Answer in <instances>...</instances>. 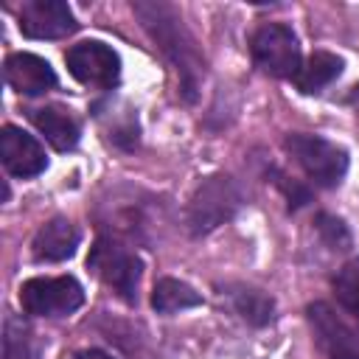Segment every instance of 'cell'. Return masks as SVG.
Listing matches in <instances>:
<instances>
[{
	"label": "cell",
	"instance_id": "19",
	"mask_svg": "<svg viewBox=\"0 0 359 359\" xmlns=\"http://www.w3.org/2000/svg\"><path fill=\"white\" fill-rule=\"evenodd\" d=\"M334 294L339 300V306L353 314V320H359V258H351L348 264H342L331 280Z\"/></svg>",
	"mask_w": 359,
	"mask_h": 359
},
{
	"label": "cell",
	"instance_id": "1",
	"mask_svg": "<svg viewBox=\"0 0 359 359\" xmlns=\"http://www.w3.org/2000/svg\"><path fill=\"white\" fill-rule=\"evenodd\" d=\"M135 17L140 20L143 31L151 36V42L160 48V53L165 56V62L174 67L177 73V84H180V98L191 107L199 98L208 65L205 56L194 39V34L188 31L182 14L177 11V6L165 3V0H135L132 3Z\"/></svg>",
	"mask_w": 359,
	"mask_h": 359
},
{
	"label": "cell",
	"instance_id": "10",
	"mask_svg": "<svg viewBox=\"0 0 359 359\" xmlns=\"http://www.w3.org/2000/svg\"><path fill=\"white\" fill-rule=\"evenodd\" d=\"M0 160L3 168L17 180H34L48 168V154L42 143L14 123H6L0 129Z\"/></svg>",
	"mask_w": 359,
	"mask_h": 359
},
{
	"label": "cell",
	"instance_id": "17",
	"mask_svg": "<svg viewBox=\"0 0 359 359\" xmlns=\"http://www.w3.org/2000/svg\"><path fill=\"white\" fill-rule=\"evenodd\" d=\"M196 306H202V294L180 278L165 275L151 289V309L163 317H171V314H180V311H188Z\"/></svg>",
	"mask_w": 359,
	"mask_h": 359
},
{
	"label": "cell",
	"instance_id": "2",
	"mask_svg": "<svg viewBox=\"0 0 359 359\" xmlns=\"http://www.w3.org/2000/svg\"><path fill=\"white\" fill-rule=\"evenodd\" d=\"M244 205H247V191L233 174L224 171L208 174L205 180L196 182V188L188 196L185 227L194 238H202L216 227L227 224Z\"/></svg>",
	"mask_w": 359,
	"mask_h": 359
},
{
	"label": "cell",
	"instance_id": "5",
	"mask_svg": "<svg viewBox=\"0 0 359 359\" xmlns=\"http://www.w3.org/2000/svg\"><path fill=\"white\" fill-rule=\"evenodd\" d=\"M252 65L272 79H294L303 67L297 34L286 22H264L250 34Z\"/></svg>",
	"mask_w": 359,
	"mask_h": 359
},
{
	"label": "cell",
	"instance_id": "14",
	"mask_svg": "<svg viewBox=\"0 0 359 359\" xmlns=\"http://www.w3.org/2000/svg\"><path fill=\"white\" fill-rule=\"evenodd\" d=\"M28 118L56 151H73L81 140V121L73 115L70 107H62V104L31 107Z\"/></svg>",
	"mask_w": 359,
	"mask_h": 359
},
{
	"label": "cell",
	"instance_id": "3",
	"mask_svg": "<svg viewBox=\"0 0 359 359\" xmlns=\"http://www.w3.org/2000/svg\"><path fill=\"white\" fill-rule=\"evenodd\" d=\"M87 269L107 286L112 289L126 306L137 303V289H140V275H143V261L140 255L115 236L101 233L90 252H87Z\"/></svg>",
	"mask_w": 359,
	"mask_h": 359
},
{
	"label": "cell",
	"instance_id": "15",
	"mask_svg": "<svg viewBox=\"0 0 359 359\" xmlns=\"http://www.w3.org/2000/svg\"><path fill=\"white\" fill-rule=\"evenodd\" d=\"M219 294L227 300L230 311H233L241 323H247V325H252V328H266V325L275 323L278 306H275V297L266 294L264 289L250 286V283H236V280H230V283L222 286Z\"/></svg>",
	"mask_w": 359,
	"mask_h": 359
},
{
	"label": "cell",
	"instance_id": "9",
	"mask_svg": "<svg viewBox=\"0 0 359 359\" xmlns=\"http://www.w3.org/2000/svg\"><path fill=\"white\" fill-rule=\"evenodd\" d=\"M306 320L311 325L314 342L325 359H359V342L342 317L323 300L306 306Z\"/></svg>",
	"mask_w": 359,
	"mask_h": 359
},
{
	"label": "cell",
	"instance_id": "21",
	"mask_svg": "<svg viewBox=\"0 0 359 359\" xmlns=\"http://www.w3.org/2000/svg\"><path fill=\"white\" fill-rule=\"evenodd\" d=\"M314 230H317L320 241H323L328 250H334V252H342V250L351 247V230H348V224H345L339 216H334V213L320 210V213L314 216Z\"/></svg>",
	"mask_w": 359,
	"mask_h": 359
},
{
	"label": "cell",
	"instance_id": "4",
	"mask_svg": "<svg viewBox=\"0 0 359 359\" xmlns=\"http://www.w3.org/2000/svg\"><path fill=\"white\" fill-rule=\"evenodd\" d=\"M283 149L317 188H337L351 165L348 149L323 135L289 132L283 135Z\"/></svg>",
	"mask_w": 359,
	"mask_h": 359
},
{
	"label": "cell",
	"instance_id": "13",
	"mask_svg": "<svg viewBox=\"0 0 359 359\" xmlns=\"http://www.w3.org/2000/svg\"><path fill=\"white\" fill-rule=\"evenodd\" d=\"M93 115L101 123V132L107 137V143L118 151H135L140 146V121H137V109L123 104V101H95L93 104Z\"/></svg>",
	"mask_w": 359,
	"mask_h": 359
},
{
	"label": "cell",
	"instance_id": "12",
	"mask_svg": "<svg viewBox=\"0 0 359 359\" xmlns=\"http://www.w3.org/2000/svg\"><path fill=\"white\" fill-rule=\"evenodd\" d=\"M81 244V230L67 216L48 219L31 238V258L36 264H59L76 255Z\"/></svg>",
	"mask_w": 359,
	"mask_h": 359
},
{
	"label": "cell",
	"instance_id": "7",
	"mask_svg": "<svg viewBox=\"0 0 359 359\" xmlns=\"http://www.w3.org/2000/svg\"><path fill=\"white\" fill-rule=\"evenodd\" d=\"M67 73L98 93H112L121 84V56L112 45L101 39H84L65 50Z\"/></svg>",
	"mask_w": 359,
	"mask_h": 359
},
{
	"label": "cell",
	"instance_id": "18",
	"mask_svg": "<svg viewBox=\"0 0 359 359\" xmlns=\"http://www.w3.org/2000/svg\"><path fill=\"white\" fill-rule=\"evenodd\" d=\"M0 359H42V345L20 314H6L3 320Z\"/></svg>",
	"mask_w": 359,
	"mask_h": 359
},
{
	"label": "cell",
	"instance_id": "20",
	"mask_svg": "<svg viewBox=\"0 0 359 359\" xmlns=\"http://www.w3.org/2000/svg\"><path fill=\"white\" fill-rule=\"evenodd\" d=\"M264 174H266V180L283 194L289 210H300V208H306V205L311 202V191H309L303 182L292 180L286 171H280L275 163H264Z\"/></svg>",
	"mask_w": 359,
	"mask_h": 359
},
{
	"label": "cell",
	"instance_id": "11",
	"mask_svg": "<svg viewBox=\"0 0 359 359\" xmlns=\"http://www.w3.org/2000/svg\"><path fill=\"white\" fill-rule=\"evenodd\" d=\"M3 76H6V84L25 98L45 95L48 90L56 87V70L50 67V62L28 50L8 53L3 62Z\"/></svg>",
	"mask_w": 359,
	"mask_h": 359
},
{
	"label": "cell",
	"instance_id": "8",
	"mask_svg": "<svg viewBox=\"0 0 359 359\" xmlns=\"http://www.w3.org/2000/svg\"><path fill=\"white\" fill-rule=\"evenodd\" d=\"M17 22L28 39H62L79 28L65 0H25L17 11Z\"/></svg>",
	"mask_w": 359,
	"mask_h": 359
},
{
	"label": "cell",
	"instance_id": "6",
	"mask_svg": "<svg viewBox=\"0 0 359 359\" xmlns=\"http://www.w3.org/2000/svg\"><path fill=\"white\" fill-rule=\"evenodd\" d=\"M20 306L31 317H70L84 306V289L73 275H36L20 286Z\"/></svg>",
	"mask_w": 359,
	"mask_h": 359
},
{
	"label": "cell",
	"instance_id": "16",
	"mask_svg": "<svg viewBox=\"0 0 359 359\" xmlns=\"http://www.w3.org/2000/svg\"><path fill=\"white\" fill-rule=\"evenodd\" d=\"M342 70H345V59L342 56H337L331 50H314L303 62L300 73L292 81L303 95H314V93H323L325 87H331L342 76Z\"/></svg>",
	"mask_w": 359,
	"mask_h": 359
},
{
	"label": "cell",
	"instance_id": "22",
	"mask_svg": "<svg viewBox=\"0 0 359 359\" xmlns=\"http://www.w3.org/2000/svg\"><path fill=\"white\" fill-rule=\"evenodd\" d=\"M73 359H115V356L107 353V351H101V348H84V351H79Z\"/></svg>",
	"mask_w": 359,
	"mask_h": 359
}]
</instances>
